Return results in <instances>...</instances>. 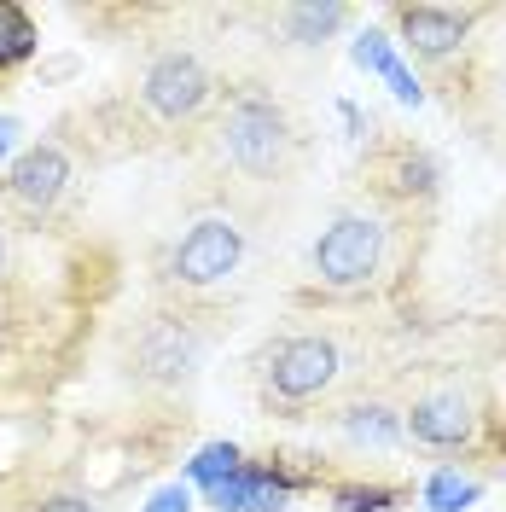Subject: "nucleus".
<instances>
[{"label":"nucleus","instance_id":"f257e3e1","mask_svg":"<svg viewBox=\"0 0 506 512\" xmlns=\"http://www.w3.org/2000/svg\"><path fill=\"white\" fill-rule=\"evenodd\" d=\"M210 140H216V158L233 175L256 181V187H285L303 169V158H309V128H303V117L274 88H256V82L227 94Z\"/></svg>","mask_w":506,"mask_h":512},{"label":"nucleus","instance_id":"f03ea898","mask_svg":"<svg viewBox=\"0 0 506 512\" xmlns=\"http://www.w3.org/2000/svg\"><path fill=\"white\" fill-rule=\"evenodd\" d=\"M338 379H344V350L326 332H291V338H274L256 355L262 408L280 419H297L303 408H315Z\"/></svg>","mask_w":506,"mask_h":512},{"label":"nucleus","instance_id":"7ed1b4c3","mask_svg":"<svg viewBox=\"0 0 506 512\" xmlns=\"http://www.w3.org/2000/svg\"><path fill=\"white\" fill-rule=\"evenodd\" d=\"M204 355H210V332L192 315L158 309L128 332V379L146 390H181L204 367Z\"/></svg>","mask_w":506,"mask_h":512},{"label":"nucleus","instance_id":"20e7f679","mask_svg":"<svg viewBox=\"0 0 506 512\" xmlns=\"http://www.w3.org/2000/svg\"><path fill=\"white\" fill-rule=\"evenodd\" d=\"M384 262H390V227L367 210L332 216L309 251V268L326 291H367L384 274Z\"/></svg>","mask_w":506,"mask_h":512},{"label":"nucleus","instance_id":"39448f33","mask_svg":"<svg viewBox=\"0 0 506 512\" xmlns=\"http://www.w3.org/2000/svg\"><path fill=\"white\" fill-rule=\"evenodd\" d=\"M239 262H245V227L233 216H204L169 245L163 280L175 291H216L239 274Z\"/></svg>","mask_w":506,"mask_h":512},{"label":"nucleus","instance_id":"423d86ee","mask_svg":"<svg viewBox=\"0 0 506 512\" xmlns=\"http://www.w3.org/2000/svg\"><path fill=\"white\" fill-rule=\"evenodd\" d=\"M210 99H216V76L187 47H169V53H158V59L140 70V105L158 123H192Z\"/></svg>","mask_w":506,"mask_h":512},{"label":"nucleus","instance_id":"0eeeda50","mask_svg":"<svg viewBox=\"0 0 506 512\" xmlns=\"http://www.w3.org/2000/svg\"><path fill=\"white\" fill-rule=\"evenodd\" d=\"M402 419H408V437H413V443H419V448H437V454L472 448V437H477V402L466 396V390H454V384L413 396L408 408H402Z\"/></svg>","mask_w":506,"mask_h":512},{"label":"nucleus","instance_id":"6e6552de","mask_svg":"<svg viewBox=\"0 0 506 512\" xmlns=\"http://www.w3.org/2000/svg\"><path fill=\"white\" fill-rule=\"evenodd\" d=\"M477 12L472 6H396V30H402V47L425 64H443L466 47Z\"/></svg>","mask_w":506,"mask_h":512},{"label":"nucleus","instance_id":"1a4fd4ad","mask_svg":"<svg viewBox=\"0 0 506 512\" xmlns=\"http://www.w3.org/2000/svg\"><path fill=\"white\" fill-rule=\"evenodd\" d=\"M70 187V152L59 140H41V146H24L12 169H6V198L24 204V210H53Z\"/></svg>","mask_w":506,"mask_h":512},{"label":"nucleus","instance_id":"9d476101","mask_svg":"<svg viewBox=\"0 0 506 512\" xmlns=\"http://www.w3.org/2000/svg\"><path fill=\"white\" fill-rule=\"evenodd\" d=\"M216 512H285L297 501V483L280 478L274 466H239L227 483H216L204 495Z\"/></svg>","mask_w":506,"mask_h":512},{"label":"nucleus","instance_id":"9b49d317","mask_svg":"<svg viewBox=\"0 0 506 512\" xmlns=\"http://www.w3.org/2000/svg\"><path fill=\"white\" fill-rule=\"evenodd\" d=\"M332 425H338V437H344L349 448H396L402 437H408L402 408H390V402H379V396L344 402V408L332 414Z\"/></svg>","mask_w":506,"mask_h":512},{"label":"nucleus","instance_id":"f8f14e48","mask_svg":"<svg viewBox=\"0 0 506 512\" xmlns=\"http://www.w3.org/2000/svg\"><path fill=\"white\" fill-rule=\"evenodd\" d=\"M396 47H402V41H390V35H379V30H361V35H355V47H349V59L361 64L367 76H379V82L402 99V105H419V99H425V82H419L408 64H402V53H396Z\"/></svg>","mask_w":506,"mask_h":512},{"label":"nucleus","instance_id":"ddd939ff","mask_svg":"<svg viewBox=\"0 0 506 512\" xmlns=\"http://www.w3.org/2000/svg\"><path fill=\"white\" fill-rule=\"evenodd\" d=\"M379 181L396 192V198H431V192H437V163L425 158L419 146L396 140V146L384 152V163H379Z\"/></svg>","mask_w":506,"mask_h":512},{"label":"nucleus","instance_id":"4468645a","mask_svg":"<svg viewBox=\"0 0 506 512\" xmlns=\"http://www.w3.org/2000/svg\"><path fill=\"white\" fill-rule=\"evenodd\" d=\"M349 24V6H338V0H326V6H285L280 12V30L291 47H320L332 30H344Z\"/></svg>","mask_w":506,"mask_h":512},{"label":"nucleus","instance_id":"2eb2a0df","mask_svg":"<svg viewBox=\"0 0 506 512\" xmlns=\"http://www.w3.org/2000/svg\"><path fill=\"white\" fill-rule=\"evenodd\" d=\"M477 495H483V483L472 472H460V466H437L425 478V512H466L477 507Z\"/></svg>","mask_w":506,"mask_h":512},{"label":"nucleus","instance_id":"dca6fc26","mask_svg":"<svg viewBox=\"0 0 506 512\" xmlns=\"http://www.w3.org/2000/svg\"><path fill=\"white\" fill-rule=\"evenodd\" d=\"M245 466V454H239V443H204L198 454H192V466H187V483L192 489H216V483H227L233 472Z\"/></svg>","mask_w":506,"mask_h":512},{"label":"nucleus","instance_id":"f3484780","mask_svg":"<svg viewBox=\"0 0 506 512\" xmlns=\"http://www.w3.org/2000/svg\"><path fill=\"white\" fill-rule=\"evenodd\" d=\"M402 501V489L390 483H338L332 489V512H390Z\"/></svg>","mask_w":506,"mask_h":512},{"label":"nucleus","instance_id":"a211bd4d","mask_svg":"<svg viewBox=\"0 0 506 512\" xmlns=\"http://www.w3.org/2000/svg\"><path fill=\"white\" fill-rule=\"evenodd\" d=\"M35 53V30L18 6H0V64H18Z\"/></svg>","mask_w":506,"mask_h":512},{"label":"nucleus","instance_id":"6ab92c4d","mask_svg":"<svg viewBox=\"0 0 506 512\" xmlns=\"http://www.w3.org/2000/svg\"><path fill=\"white\" fill-rule=\"evenodd\" d=\"M146 512H192V483H163L146 501Z\"/></svg>","mask_w":506,"mask_h":512},{"label":"nucleus","instance_id":"aec40b11","mask_svg":"<svg viewBox=\"0 0 506 512\" xmlns=\"http://www.w3.org/2000/svg\"><path fill=\"white\" fill-rule=\"evenodd\" d=\"M35 512H94V501L88 495H47Z\"/></svg>","mask_w":506,"mask_h":512},{"label":"nucleus","instance_id":"412c9836","mask_svg":"<svg viewBox=\"0 0 506 512\" xmlns=\"http://www.w3.org/2000/svg\"><path fill=\"white\" fill-rule=\"evenodd\" d=\"M18 134H24V128H18V117H0V158L18 146Z\"/></svg>","mask_w":506,"mask_h":512},{"label":"nucleus","instance_id":"4be33fe9","mask_svg":"<svg viewBox=\"0 0 506 512\" xmlns=\"http://www.w3.org/2000/svg\"><path fill=\"white\" fill-rule=\"evenodd\" d=\"M0 268H6V239H0Z\"/></svg>","mask_w":506,"mask_h":512}]
</instances>
